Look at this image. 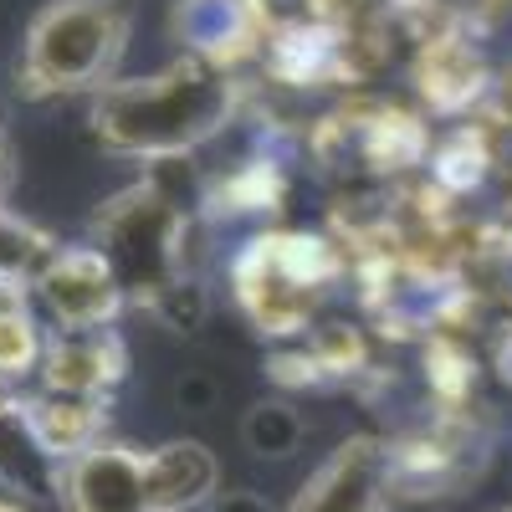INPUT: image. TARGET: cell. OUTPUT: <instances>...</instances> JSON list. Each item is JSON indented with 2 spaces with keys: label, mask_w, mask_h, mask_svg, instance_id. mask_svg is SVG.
Instances as JSON below:
<instances>
[{
  "label": "cell",
  "mask_w": 512,
  "mask_h": 512,
  "mask_svg": "<svg viewBox=\"0 0 512 512\" xmlns=\"http://www.w3.org/2000/svg\"><path fill=\"white\" fill-rule=\"evenodd\" d=\"M0 512H26V502H21V497H6V492H0Z\"/></svg>",
  "instance_id": "23"
},
{
  "label": "cell",
  "mask_w": 512,
  "mask_h": 512,
  "mask_svg": "<svg viewBox=\"0 0 512 512\" xmlns=\"http://www.w3.org/2000/svg\"><path fill=\"white\" fill-rule=\"evenodd\" d=\"M185 210L154 180L118 190L93 221V246L113 267L123 297H139L149 308H169L185 297Z\"/></svg>",
  "instance_id": "2"
},
{
  "label": "cell",
  "mask_w": 512,
  "mask_h": 512,
  "mask_svg": "<svg viewBox=\"0 0 512 512\" xmlns=\"http://www.w3.org/2000/svg\"><path fill=\"white\" fill-rule=\"evenodd\" d=\"M52 251L57 246L36 226L16 221L11 210H0V292H26V282H36V272L47 267Z\"/></svg>",
  "instance_id": "15"
},
{
  "label": "cell",
  "mask_w": 512,
  "mask_h": 512,
  "mask_svg": "<svg viewBox=\"0 0 512 512\" xmlns=\"http://www.w3.org/2000/svg\"><path fill=\"white\" fill-rule=\"evenodd\" d=\"M425 379H431V390L446 400V405H456L466 390H472V359H466V349L456 344V338H431L425 344Z\"/></svg>",
  "instance_id": "19"
},
{
  "label": "cell",
  "mask_w": 512,
  "mask_h": 512,
  "mask_svg": "<svg viewBox=\"0 0 512 512\" xmlns=\"http://www.w3.org/2000/svg\"><path fill=\"white\" fill-rule=\"evenodd\" d=\"M497 364H502V379L512 384V328H507V338H502V349H497Z\"/></svg>",
  "instance_id": "22"
},
{
  "label": "cell",
  "mask_w": 512,
  "mask_h": 512,
  "mask_svg": "<svg viewBox=\"0 0 512 512\" xmlns=\"http://www.w3.org/2000/svg\"><path fill=\"white\" fill-rule=\"evenodd\" d=\"M282 169L277 164H241L236 175L221 185V210L231 216H256V210H277L282 200Z\"/></svg>",
  "instance_id": "17"
},
{
  "label": "cell",
  "mask_w": 512,
  "mask_h": 512,
  "mask_svg": "<svg viewBox=\"0 0 512 512\" xmlns=\"http://www.w3.org/2000/svg\"><path fill=\"white\" fill-rule=\"evenodd\" d=\"M123 374H128V349L113 328L62 333L41 349V384H47L52 395L103 400Z\"/></svg>",
  "instance_id": "10"
},
{
  "label": "cell",
  "mask_w": 512,
  "mask_h": 512,
  "mask_svg": "<svg viewBox=\"0 0 512 512\" xmlns=\"http://www.w3.org/2000/svg\"><path fill=\"white\" fill-rule=\"evenodd\" d=\"M221 487V461L210 456L200 441H169L149 451V492L154 512H190L205 507Z\"/></svg>",
  "instance_id": "12"
},
{
  "label": "cell",
  "mask_w": 512,
  "mask_h": 512,
  "mask_svg": "<svg viewBox=\"0 0 512 512\" xmlns=\"http://www.w3.org/2000/svg\"><path fill=\"white\" fill-rule=\"evenodd\" d=\"M369 364V349H364V333L354 323H328L308 338L303 354H282L272 359V379L282 384H344L354 379L359 369Z\"/></svg>",
  "instance_id": "13"
},
{
  "label": "cell",
  "mask_w": 512,
  "mask_h": 512,
  "mask_svg": "<svg viewBox=\"0 0 512 512\" xmlns=\"http://www.w3.org/2000/svg\"><path fill=\"white\" fill-rule=\"evenodd\" d=\"M415 82H420V93L431 98V108L441 113H456L477 98L482 88V62L477 52L466 47V41L456 36H425V47H420V62H415Z\"/></svg>",
  "instance_id": "14"
},
{
  "label": "cell",
  "mask_w": 512,
  "mask_h": 512,
  "mask_svg": "<svg viewBox=\"0 0 512 512\" xmlns=\"http://www.w3.org/2000/svg\"><path fill=\"white\" fill-rule=\"evenodd\" d=\"M390 502V446L354 436L297 487L287 512H384Z\"/></svg>",
  "instance_id": "8"
},
{
  "label": "cell",
  "mask_w": 512,
  "mask_h": 512,
  "mask_svg": "<svg viewBox=\"0 0 512 512\" xmlns=\"http://www.w3.org/2000/svg\"><path fill=\"white\" fill-rule=\"evenodd\" d=\"M175 36L185 41L195 62L231 72L236 62L267 52L272 16H267V0H180Z\"/></svg>",
  "instance_id": "9"
},
{
  "label": "cell",
  "mask_w": 512,
  "mask_h": 512,
  "mask_svg": "<svg viewBox=\"0 0 512 512\" xmlns=\"http://www.w3.org/2000/svg\"><path fill=\"white\" fill-rule=\"evenodd\" d=\"M67 512H154L149 492V451L98 441L57 472Z\"/></svg>",
  "instance_id": "7"
},
{
  "label": "cell",
  "mask_w": 512,
  "mask_h": 512,
  "mask_svg": "<svg viewBox=\"0 0 512 512\" xmlns=\"http://www.w3.org/2000/svg\"><path fill=\"white\" fill-rule=\"evenodd\" d=\"M482 169H487V144H482V134H472V128H461V134H451V139L436 149V185H441V190L477 185Z\"/></svg>",
  "instance_id": "18"
},
{
  "label": "cell",
  "mask_w": 512,
  "mask_h": 512,
  "mask_svg": "<svg viewBox=\"0 0 512 512\" xmlns=\"http://www.w3.org/2000/svg\"><path fill=\"white\" fill-rule=\"evenodd\" d=\"M210 512H272V507L251 492H216L210 497Z\"/></svg>",
  "instance_id": "20"
},
{
  "label": "cell",
  "mask_w": 512,
  "mask_h": 512,
  "mask_svg": "<svg viewBox=\"0 0 512 512\" xmlns=\"http://www.w3.org/2000/svg\"><path fill=\"white\" fill-rule=\"evenodd\" d=\"M502 512H512V507H502Z\"/></svg>",
  "instance_id": "24"
},
{
  "label": "cell",
  "mask_w": 512,
  "mask_h": 512,
  "mask_svg": "<svg viewBox=\"0 0 512 512\" xmlns=\"http://www.w3.org/2000/svg\"><path fill=\"white\" fill-rule=\"evenodd\" d=\"M313 154L333 175H400L431 154L425 123L390 103H354L318 123Z\"/></svg>",
  "instance_id": "5"
},
{
  "label": "cell",
  "mask_w": 512,
  "mask_h": 512,
  "mask_svg": "<svg viewBox=\"0 0 512 512\" xmlns=\"http://www.w3.org/2000/svg\"><path fill=\"white\" fill-rule=\"evenodd\" d=\"M344 272H349V256L338 241L308 231H267L236 256L231 282H236V303L256 328L272 338H292L313 323L323 292Z\"/></svg>",
  "instance_id": "3"
},
{
  "label": "cell",
  "mask_w": 512,
  "mask_h": 512,
  "mask_svg": "<svg viewBox=\"0 0 512 512\" xmlns=\"http://www.w3.org/2000/svg\"><path fill=\"white\" fill-rule=\"evenodd\" d=\"M16 415L26 425L31 446L47 456L57 472L72 456H82L88 446L103 441V420H108L103 400H72V395H52V390H41L31 400H16Z\"/></svg>",
  "instance_id": "11"
},
{
  "label": "cell",
  "mask_w": 512,
  "mask_h": 512,
  "mask_svg": "<svg viewBox=\"0 0 512 512\" xmlns=\"http://www.w3.org/2000/svg\"><path fill=\"white\" fill-rule=\"evenodd\" d=\"M11 185H16V169H11V149H6V139H0V210H6Z\"/></svg>",
  "instance_id": "21"
},
{
  "label": "cell",
  "mask_w": 512,
  "mask_h": 512,
  "mask_svg": "<svg viewBox=\"0 0 512 512\" xmlns=\"http://www.w3.org/2000/svg\"><path fill=\"white\" fill-rule=\"evenodd\" d=\"M241 103V82L210 62L180 57L154 77L108 82L93 98V134L134 159H180L216 139Z\"/></svg>",
  "instance_id": "1"
},
{
  "label": "cell",
  "mask_w": 512,
  "mask_h": 512,
  "mask_svg": "<svg viewBox=\"0 0 512 512\" xmlns=\"http://www.w3.org/2000/svg\"><path fill=\"white\" fill-rule=\"evenodd\" d=\"M128 41V16L118 0H52L41 6L26 52L21 82L31 98H62V93H103Z\"/></svg>",
  "instance_id": "4"
},
{
  "label": "cell",
  "mask_w": 512,
  "mask_h": 512,
  "mask_svg": "<svg viewBox=\"0 0 512 512\" xmlns=\"http://www.w3.org/2000/svg\"><path fill=\"white\" fill-rule=\"evenodd\" d=\"M41 328L26 308V292H0V379H21L41 364Z\"/></svg>",
  "instance_id": "16"
},
{
  "label": "cell",
  "mask_w": 512,
  "mask_h": 512,
  "mask_svg": "<svg viewBox=\"0 0 512 512\" xmlns=\"http://www.w3.org/2000/svg\"><path fill=\"white\" fill-rule=\"evenodd\" d=\"M31 292L62 333L108 328L123 308V287L98 246H57L47 256V267L36 272Z\"/></svg>",
  "instance_id": "6"
}]
</instances>
